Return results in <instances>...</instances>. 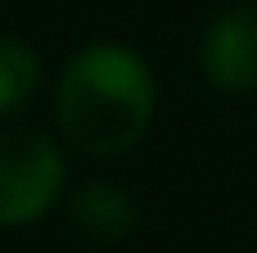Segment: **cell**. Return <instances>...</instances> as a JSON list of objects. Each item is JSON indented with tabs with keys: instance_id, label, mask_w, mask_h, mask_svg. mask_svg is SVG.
I'll list each match as a JSON object with an SVG mask.
<instances>
[{
	"instance_id": "obj_1",
	"label": "cell",
	"mask_w": 257,
	"mask_h": 253,
	"mask_svg": "<svg viewBox=\"0 0 257 253\" xmlns=\"http://www.w3.org/2000/svg\"><path fill=\"white\" fill-rule=\"evenodd\" d=\"M149 63L117 41L81 45L54 81V122L86 158H117L136 149L154 118Z\"/></svg>"
},
{
	"instance_id": "obj_2",
	"label": "cell",
	"mask_w": 257,
	"mask_h": 253,
	"mask_svg": "<svg viewBox=\"0 0 257 253\" xmlns=\"http://www.w3.org/2000/svg\"><path fill=\"white\" fill-rule=\"evenodd\" d=\"M63 195V154L36 127H0V226L41 222Z\"/></svg>"
},
{
	"instance_id": "obj_3",
	"label": "cell",
	"mask_w": 257,
	"mask_h": 253,
	"mask_svg": "<svg viewBox=\"0 0 257 253\" xmlns=\"http://www.w3.org/2000/svg\"><path fill=\"white\" fill-rule=\"evenodd\" d=\"M199 68L217 91H257V9H226L199 41Z\"/></svg>"
},
{
	"instance_id": "obj_4",
	"label": "cell",
	"mask_w": 257,
	"mask_h": 253,
	"mask_svg": "<svg viewBox=\"0 0 257 253\" xmlns=\"http://www.w3.org/2000/svg\"><path fill=\"white\" fill-rule=\"evenodd\" d=\"M68 213H72V226L95 240V244H117L136 231V204L122 186L113 181H86L72 190L68 199Z\"/></svg>"
},
{
	"instance_id": "obj_5",
	"label": "cell",
	"mask_w": 257,
	"mask_h": 253,
	"mask_svg": "<svg viewBox=\"0 0 257 253\" xmlns=\"http://www.w3.org/2000/svg\"><path fill=\"white\" fill-rule=\"evenodd\" d=\"M41 81V59L27 41L18 36H0V118L18 113Z\"/></svg>"
}]
</instances>
